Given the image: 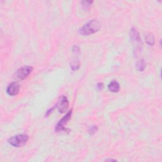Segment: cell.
Masks as SVG:
<instances>
[{
	"mask_svg": "<svg viewBox=\"0 0 162 162\" xmlns=\"http://www.w3.org/2000/svg\"><path fill=\"white\" fill-rule=\"evenodd\" d=\"M72 110H71L67 113L65 116H63L62 120L58 122V123L55 126V129L56 132H60L62 131H67V129L65 128V125L67 124L68 121L70 119L71 116H72Z\"/></svg>",
	"mask_w": 162,
	"mask_h": 162,
	"instance_id": "obj_4",
	"label": "cell"
},
{
	"mask_svg": "<svg viewBox=\"0 0 162 162\" xmlns=\"http://www.w3.org/2000/svg\"><path fill=\"white\" fill-rule=\"evenodd\" d=\"M19 91H20V86H19L18 83L14 82H11L8 86L6 88V93L9 96H16L18 94Z\"/></svg>",
	"mask_w": 162,
	"mask_h": 162,
	"instance_id": "obj_7",
	"label": "cell"
},
{
	"mask_svg": "<svg viewBox=\"0 0 162 162\" xmlns=\"http://www.w3.org/2000/svg\"><path fill=\"white\" fill-rule=\"evenodd\" d=\"M100 28V22L98 20L94 19V20L89 21L83 27H82L79 30V33L82 36H89L99 31Z\"/></svg>",
	"mask_w": 162,
	"mask_h": 162,
	"instance_id": "obj_1",
	"label": "cell"
},
{
	"mask_svg": "<svg viewBox=\"0 0 162 162\" xmlns=\"http://www.w3.org/2000/svg\"><path fill=\"white\" fill-rule=\"evenodd\" d=\"M144 36L146 43L150 46H153L155 43V39L153 34L150 32H146Z\"/></svg>",
	"mask_w": 162,
	"mask_h": 162,
	"instance_id": "obj_9",
	"label": "cell"
},
{
	"mask_svg": "<svg viewBox=\"0 0 162 162\" xmlns=\"http://www.w3.org/2000/svg\"><path fill=\"white\" fill-rule=\"evenodd\" d=\"M29 140V135L27 134H18L8 139V144L11 146L19 148L24 146Z\"/></svg>",
	"mask_w": 162,
	"mask_h": 162,
	"instance_id": "obj_2",
	"label": "cell"
},
{
	"mask_svg": "<svg viewBox=\"0 0 162 162\" xmlns=\"http://www.w3.org/2000/svg\"><path fill=\"white\" fill-rule=\"evenodd\" d=\"M146 68V62L145 60L141 59L137 62L136 64V68L139 72H142Z\"/></svg>",
	"mask_w": 162,
	"mask_h": 162,
	"instance_id": "obj_10",
	"label": "cell"
},
{
	"mask_svg": "<svg viewBox=\"0 0 162 162\" xmlns=\"http://www.w3.org/2000/svg\"><path fill=\"white\" fill-rule=\"evenodd\" d=\"M130 37L131 41L134 44V52H137V53H138L139 51H141L142 45L140 34L135 28H132L130 31Z\"/></svg>",
	"mask_w": 162,
	"mask_h": 162,
	"instance_id": "obj_3",
	"label": "cell"
},
{
	"mask_svg": "<svg viewBox=\"0 0 162 162\" xmlns=\"http://www.w3.org/2000/svg\"><path fill=\"white\" fill-rule=\"evenodd\" d=\"M68 101L66 96H62L59 98L58 103L56 105V108L58 109L60 113H63L65 112L68 108Z\"/></svg>",
	"mask_w": 162,
	"mask_h": 162,
	"instance_id": "obj_6",
	"label": "cell"
},
{
	"mask_svg": "<svg viewBox=\"0 0 162 162\" xmlns=\"http://www.w3.org/2000/svg\"><path fill=\"white\" fill-rule=\"evenodd\" d=\"M106 161H116V160H112V159H109V160L108 159V160H106Z\"/></svg>",
	"mask_w": 162,
	"mask_h": 162,
	"instance_id": "obj_16",
	"label": "cell"
},
{
	"mask_svg": "<svg viewBox=\"0 0 162 162\" xmlns=\"http://www.w3.org/2000/svg\"><path fill=\"white\" fill-rule=\"evenodd\" d=\"M108 87L110 91H111L112 93H118L119 92L120 89L119 83L115 81H113L110 82L108 84Z\"/></svg>",
	"mask_w": 162,
	"mask_h": 162,
	"instance_id": "obj_8",
	"label": "cell"
},
{
	"mask_svg": "<svg viewBox=\"0 0 162 162\" xmlns=\"http://www.w3.org/2000/svg\"><path fill=\"white\" fill-rule=\"evenodd\" d=\"M79 51H80V48L77 46H75L72 48V51L74 53H78L79 52Z\"/></svg>",
	"mask_w": 162,
	"mask_h": 162,
	"instance_id": "obj_14",
	"label": "cell"
},
{
	"mask_svg": "<svg viewBox=\"0 0 162 162\" xmlns=\"http://www.w3.org/2000/svg\"><path fill=\"white\" fill-rule=\"evenodd\" d=\"M103 87H104V86H103V84L102 83H98V85H97V89H98L99 91H101Z\"/></svg>",
	"mask_w": 162,
	"mask_h": 162,
	"instance_id": "obj_15",
	"label": "cell"
},
{
	"mask_svg": "<svg viewBox=\"0 0 162 162\" xmlns=\"http://www.w3.org/2000/svg\"><path fill=\"white\" fill-rule=\"evenodd\" d=\"M70 67L73 70H78L80 67V62L79 60H75L72 61L70 63Z\"/></svg>",
	"mask_w": 162,
	"mask_h": 162,
	"instance_id": "obj_11",
	"label": "cell"
},
{
	"mask_svg": "<svg viewBox=\"0 0 162 162\" xmlns=\"http://www.w3.org/2000/svg\"><path fill=\"white\" fill-rule=\"evenodd\" d=\"M33 68L30 66H24L19 68L15 73V77L20 80H24L32 72Z\"/></svg>",
	"mask_w": 162,
	"mask_h": 162,
	"instance_id": "obj_5",
	"label": "cell"
},
{
	"mask_svg": "<svg viewBox=\"0 0 162 162\" xmlns=\"http://www.w3.org/2000/svg\"><path fill=\"white\" fill-rule=\"evenodd\" d=\"M93 3V2H91V1H82V4L83 8H84V10L89 9V8L91 7V6Z\"/></svg>",
	"mask_w": 162,
	"mask_h": 162,
	"instance_id": "obj_12",
	"label": "cell"
},
{
	"mask_svg": "<svg viewBox=\"0 0 162 162\" xmlns=\"http://www.w3.org/2000/svg\"><path fill=\"white\" fill-rule=\"evenodd\" d=\"M97 131H98V127H97L95 125H93L92 127H91L89 129V134H91V135H93Z\"/></svg>",
	"mask_w": 162,
	"mask_h": 162,
	"instance_id": "obj_13",
	"label": "cell"
}]
</instances>
